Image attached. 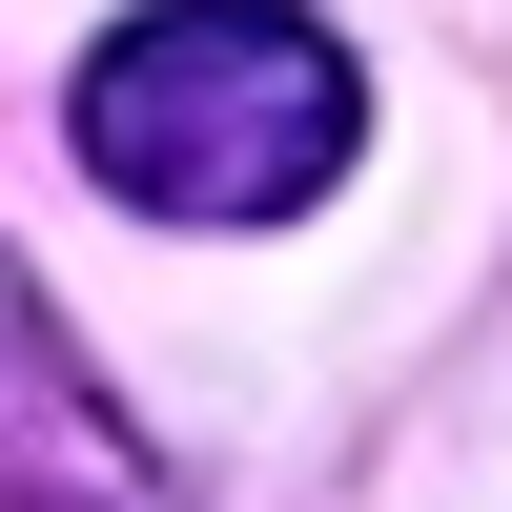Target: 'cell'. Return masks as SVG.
I'll use <instances>...</instances> for the list:
<instances>
[{
	"mask_svg": "<svg viewBox=\"0 0 512 512\" xmlns=\"http://www.w3.org/2000/svg\"><path fill=\"white\" fill-rule=\"evenodd\" d=\"M0 512H185L144 451V410L82 369V328L41 308V267L0 246Z\"/></svg>",
	"mask_w": 512,
	"mask_h": 512,
	"instance_id": "2",
	"label": "cell"
},
{
	"mask_svg": "<svg viewBox=\"0 0 512 512\" xmlns=\"http://www.w3.org/2000/svg\"><path fill=\"white\" fill-rule=\"evenodd\" d=\"M62 144L103 164L144 226H287V205L349 185L369 62L308 21V0H144V21L82 41Z\"/></svg>",
	"mask_w": 512,
	"mask_h": 512,
	"instance_id": "1",
	"label": "cell"
}]
</instances>
